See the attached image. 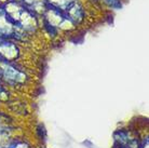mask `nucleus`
<instances>
[{"instance_id":"nucleus-1","label":"nucleus","mask_w":149,"mask_h":148,"mask_svg":"<svg viewBox=\"0 0 149 148\" xmlns=\"http://www.w3.org/2000/svg\"><path fill=\"white\" fill-rule=\"evenodd\" d=\"M0 75L8 82L13 83V84L22 83L25 81V78H26V76L22 71L16 69L9 61H6L1 57H0Z\"/></svg>"},{"instance_id":"nucleus-2","label":"nucleus","mask_w":149,"mask_h":148,"mask_svg":"<svg viewBox=\"0 0 149 148\" xmlns=\"http://www.w3.org/2000/svg\"><path fill=\"white\" fill-rule=\"evenodd\" d=\"M16 30V23L12 21L3 7H0V38H12L14 37Z\"/></svg>"},{"instance_id":"nucleus-3","label":"nucleus","mask_w":149,"mask_h":148,"mask_svg":"<svg viewBox=\"0 0 149 148\" xmlns=\"http://www.w3.org/2000/svg\"><path fill=\"white\" fill-rule=\"evenodd\" d=\"M17 55H19V50L16 45L8 39L0 38V57L11 62L16 59Z\"/></svg>"},{"instance_id":"nucleus-4","label":"nucleus","mask_w":149,"mask_h":148,"mask_svg":"<svg viewBox=\"0 0 149 148\" xmlns=\"http://www.w3.org/2000/svg\"><path fill=\"white\" fill-rule=\"evenodd\" d=\"M65 13H66L68 19L70 20L74 24L80 23L83 20V17H84V11H83L82 7L77 1H74V3L65 11Z\"/></svg>"},{"instance_id":"nucleus-5","label":"nucleus","mask_w":149,"mask_h":148,"mask_svg":"<svg viewBox=\"0 0 149 148\" xmlns=\"http://www.w3.org/2000/svg\"><path fill=\"white\" fill-rule=\"evenodd\" d=\"M77 0H45L48 6H51L53 8H56L61 11H66L71 4Z\"/></svg>"},{"instance_id":"nucleus-6","label":"nucleus","mask_w":149,"mask_h":148,"mask_svg":"<svg viewBox=\"0 0 149 148\" xmlns=\"http://www.w3.org/2000/svg\"><path fill=\"white\" fill-rule=\"evenodd\" d=\"M106 4L112 9H120L121 8V1L120 0H105Z\"/></svg>"},{"instance_id":"nucleus-7","label":"nucleus","mask_w":149,"mask_h":148,"mask_svg":"<svg viewBox=\"0 0 149 148\" xmlns=\"http://www.w3.org/2000/svg\"><path fill=\"white\" fill-rule=\"evenodd\" d=\"M26 3L30 4V6H33V4L37 3V2H40V1H42V0H24Z\"/></svg>"},{"instance_id":"nucleus-8","label":"nucleus","mask_w":149,"mask_h":148,"mask_svg":"<svg viewBox=\"0 0 149 148\" xmlns=\"http://www.w3.org/2000/svg\"><path fill=\"white\" fill-rule=\"evenodd\" d=\"M6 95H7V93L4 92V90L0 87V97H4Z\"/></svg>"}]
</instances>
